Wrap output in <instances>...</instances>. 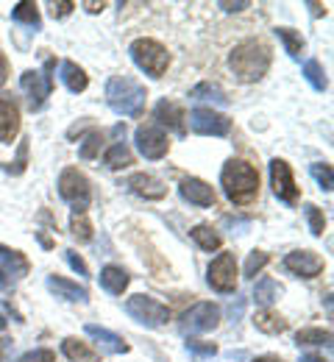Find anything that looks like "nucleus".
<instances>
[{"label":"nucleus","mask_w":334,"mask_h":362,"mask_svg":"<svg viewBox=\"0 0 334 362\" xmlns=\"http://www.w3.org/2000/svg\"><path fill=\"white\" fill-rule=\"evenodd\" d=\"M229 67L242 84L259 81L270 70V47L259 42V40H245L232 50Z\"/></svg>","instance_id":"obj_1"},{"label":"nucleus","mask_w":334,"mask_h":362,"mask_svg":"<svg viewBox=\"0 0 334 362\" xmlns=\"http://www.w3.org/2000/svg\"><path fill=\"white\" fill-rule=\"evenodd\" d=\"M220 184H223L226 198L232 204L242 206V204H251L256 198V192H259V173L248 162H242V159H229L223 165V170H220Z\"/></svg>","instance_id":"obj_2"},{"label":"nucleus","mask_w":334,"mask_h":362,"mask_svg":"<svg viewBox=\"0 0 334 362\" xmlns=\"http://www.w3.org/2000/svg\"><path fill=\"white\" fill-rule=\"evenodd\" d=\"M145 87L140 81L129 78V76H117L106 84V103L126 117H140L145 106Z\"/></svg>","instance_id":"obj_3"},{"label":"nucleus","mask_w":334,"mask_h":362,"mask_svg":"<svg viewBox=\"0 0 334 362\" xmlns=\"http://www.w3.org/2000/svg\"><path fill=\"white\" fill-rule=\"evenodd\" d=\"M129 53H131V59H134V64L148 73L150 78H162L165 76V70H167V64H170V53H167V47L162 45V42H156V40H137V42H131L129 47Z\"/></svg>","instance_id":"obj_4"},{"label":"nucleus","mask_w":334,"mask_h":362,"mask_svg":"<svg viewBox=\"0 0 334 362\" xmlns=\"http://www.w3.org/2000/svg\"><path fill=\"white\" fill-rule=\"evenodd\" d=\"M59 195L73 206V212H84L93 201V189H90V179L76 170V168H67L61 170L59 176Z\"/></svg>","instance_id":"obj_5"},{"label":"nucleus","mask_w":334,"mask_h":362,"mask_svg":"<svg viewBox=\"0 0 334 362\" xmlns=\"http://www.w3.org/2000/svg\"><path fill=\"white\" fill-rule=\"evenodd\" d=\"M50 70H53V59L45 62V70L37 73V70H25L23 78H20V87L28 95V109L31 112H40L48 100L50 90H53V78H50Z\"/></svg>","instance_id":"obj_6"},{"label":"nucleus","mask_w":334,"mask_h":362,"mask_svg":"<svg viewBox=\"0 0 334 362\" xmlns=\"http://www.w3.org/2000/svg\"><path fill=\"white\" fill-rule=\"evenodd\" d=\"M126 313L134 317L137 323L148 326V329H159L170 317V310L165 304H159L156 298H150V296H131L126 301Z\"/></svg>","instance_id":"obj_7"},{"label":"nucleus","mask_w":334,"mask_h":362,"mask_svg":"<svg viewBox=\"0 0 334 362\" xmlns=\"http://www.w3.org/2000/svg\"><path fill=\"white\" fill-rule=\"evenodd\" d=\"M206 281L215 293H234L237 290V259L234 254H220L217 259H212Z\"/></svg>","instance_id":"obj_8"},{"label":"nucleus","mask_w":334,"mask_h":362,"mask_svg":"<svg viewBox=\"0 0 334 362\" xmlns=\"http://www.w3.org/2000/svg\"><path fill=\"white\" fill-rule=\"evenodd\" d=\"M217 323H220V307L212 304V301H201V304H195L192 310L184 313V317H181V332H187V334H203V332H212Z\"/></svg>","instance_id":"obj_9"},{"label":"nucleus","mask_w":334,"mask_h":362,"mask_svg":"<svg viewBox=\"0 0 334 362\" xmlns=\"http://www.w3.org/2000/svg\"><path fill=\"white\" fill-rule=\"evenodd\" d=\"M190 129L201 136H226L232 132V120L220 112H212L206 106H198L190 112Z\"/></svg>","instance_id":"obj_10"},{"label":"nucleus","mask_w":334,"mask_h":362,"mask_svg":"<svg viewBox=\"0 0 334 362\" xmlns=\"http://www.w3.org/2000/svg\"><path fill=\"white\" fill-rule=\"evenodd\" d=\"M134 139H137V151L143 153L145 159H150V162L162 159L167 153V148H170V139H167V134L159 126H140Z\"/></svg>","instance_id":"obj_11"},{"label":"nucleus","mask_w":334,"mask_h":362,"mask_svg":"<svg viewBox=\"0 0 334 362\" xmlns=\"http://www.w3.org/2000/svg\"><path fill=\"white\" fill-rule=\"evenodd\" d=\"M270 187L276 192L279 201L285 204H295L298 201V187H295V179H292V170L285 159H273L270 162Z\"/></svg>","instance_id":"obj_12"},{"label":"nucleus","mask_w":334,"mask_h":362,"mask_svg":"<svg viewBox=\"0 0 334 362\" xmlns=\"http://www.w3.org/2000/svg\"><path fill=\"white\" fill-rule=\"evenodd\" d=\"M285 268L301 279H315L323 273V259L315 251H292L285 257Z\"/></svg>","instance_id":"obj_13"},{"label":"nucleus","mask_w":334,"mask_h":362,"mask_svg":"<svg viewBox=\"0 0 334 362\" xmlns=\"http://www.w3.org/2000/svg\"><path fill=\"white\" fill-rule=\"evenodd\" d=\"M20 134V106L11 95H0V142L11 145Z\"/></svg>","instance_id":"obj_14"},{"label":"nucleus","mask_w":334,"mask_h":362,"mask_svg":"<svg viewBox=\"0 0 334 362\" xmlns=\"http://www.w3.org/2000/svg\"><path fill=\"white\" fill-rule=\"evenodd\" d=\"M84 332H87V337L95 340L106 354H126V351H129V343H126L120 334H114V332H109V329H103V326H97V323H87Z\"/></svg>","instance_id":"obj_15"},{"label":"nucleus","mask_w":334,"mask_h":362,"mask_svg":"<svg viewBox=\"0 0 334 362\" xmlns=\"http://www.w3.org/2000/svg\"><path fill=\"white\" fill-rule=\"evenodd\" d=\"M126 187L134 192V195H140L145 201H159V198H165V184L156 179V176H150V173H134L131 179L126 181Z\"/></svg>","instance_id":"obj_16"},{"label":"nucleus","mask_w":334,"mask_h":362,"mask_svg":"<svg viewBox=\"0 0 334 362\" xmlns=\"http://www.w3.org/2000/svg\"><path fill=\"white\" fill-rule=\"evenodd\" d=\"M153 117L162 123V126H167L170 132H176V134H184V120H187V115H184V109L179 106V103H173V100H159L156 103V109H153Z\"/></svg>","instance_id":"obj_17"},{"label":"nucleus","mask_w":334,"mask_h":362,"mask_svg":"<svg viewBox=\"0 0 334 362\" xmlns=\"http://www.w3.org/2000/svg\"><path fill=\"white\" fill-rule=\"evenodd\" d=\"M179 192H181L184 201H190L195 206H212L215 204V189L206 181L192 179V176L179 184Z\"/></svg>","instance_id":"obj_18"},{"label":"nucleus","mask_w":334,"mask_h":362,"mask_svg":"<svg viewBox=\"0 0 334 362\" xmlns=\"http://www.w3.org/2000/svg\"><path fill=\"white\" fill-rule=\"evenodd\" d=\"M48 290L56 293V298H64V301H81V304L87 301V290L61 276H48Z\"/></svg>","instance_id":"obj_19"},{"label":"nucleus","mask_w":334,"mask_h":362,"mask_svg":"<svg viewBox=\"0 0 334 362\" xmlns=\"http://www.w3.org/2000/svg\"><path fill=\"white\" fill-rule=\"evenodd\" d=\"M0 271L6 273V279H23L28 273V259L20 251H11L6 245H0Z\"/></svg>","instance_id":"obj_20"},{"label":"nucleus","mask_w":334,"mask_h":362,"mask_svg":"<svg viewBox=\"0 0 334 362\" xmlns=\"http://www.w3.org/2000/svg\"><path fill=\"white\" fill-rule=\"evenodd\" d=\"M129 273L123 271V268H117V265H106L103 271H100V287L106 290V293H112V296H123V290L129 287Z\"/></svg>","instance_id":"obj_21"},{"label":"nucleus","mask_w":334,"mask_h":362,"mask_svg":"<svg viewBox=\"0 0 334 362\" xmlns=\"http://www.w3.org/2000/svg\"><path fill=\"white\" fill-rule=\"evenodd\" d=\"M61 351L70 362H100L95 349H90L87 343H81L78 337H64L61 340Z\"/></svg>","instance_id":"obj_22"},{"label":"nucleus","mask_w":334,"mask_h":362,"mask_svg":"<svg viewBox=\"0 0 334 362\" xmlns=\"http://www.w3.org/2000/svg\"><path fill=\"white\" fill-rule=\"evenodd\" d=\"M59 73H61V84H64L70 92H76V95L84 92L87 90V84H90L87 73H84L76 62H61V70H59Z\"/></svg>","instance_id":"obj_23"},{"label":"nucleus","mask_w":334,"mask_h":362,"mask_svg":"<svg viewBox=\"0 0 334 362\" xmlns=\"http://www.w3.org/2000/svg\"><path fill=\"white\" fill-rule=\"evenodd\" d=\"M131 162H134V156H131V151H129L126 142H114V145L106 151V156H103V165H106L109 170H123V168H129Z\"/></svg>","instance_id":"obj_24"},{"label":"nucleus","mask_w":334,"mask_h":362,"mask_svg":"<svg viewBox=\"0 0 334 362\" xmlns=\"http://www.w3.org/2000/svg\"><path fill=\"white\" fill-rule=\"evenodd\" d=\"M254 323H256V329L265 332V334H282V332H287V320L282 315H276V313H270V310L256 313Z\"/></svg>","instance_id":"obj_25"},{"label":"nucleus","mask_w":334,"mask_h":362,"mask_svg":"<svg viewBox=\"0 0 334 362\" xmlns=\"http://www.w3.org/2000/svg\"><path fill=\"white\" fill-rule=\"evenodd\" d=\"M190 234H192V240H195V245H198V248H203V251H217V248H220V243H223V240H220V234H217L212 226H206V223L195 226Z\"/></svg>","instance_id":"obj_26"},{"label":"nucleus","mask_w":334,"mask_h":362,"mask_svg":"<svg viewBox=\"0 0 334 362\" xmlns=\"http://www.w3.org/2000/svg\"><path fill=\"white\" fill-rule=\"evenodd\" d=\"M11 17H14V23H23V25H31V28H40V25H42V20H40V8H37V3H28V0H23V3H17V6H14V11H11Z\"/></svg>","instance_id":"obj_27"},{"label":"nucleus","mask_w":334,"mask_h":362,"mask_svg":"<svg viewBox=\"0 0 334 362\" xmlns=\"http://www.w3.org/2000/svg\"><path fill=\"white\" fill-rule=\"evenodd\" d=\"M279 296H282V287H279L273 279H259L256 287H254V298H256V304H262V307H270Z\"/></svg>","instance_id":"obj_28"},{"label":"nucleus","mask_w":334,"mask_h":362,"mask_svg":"<svg viewBox=\"0 0 334 362\" xmlns=\"http://www.w3.org/2000/svg\"><path fill=\"white\" fill-rule=\"evenodd\" d=\"M298 346H332V332L329 329H301L295 334Z\"/></svg>","instance_id":"obj_29"},{"label":"nucleus","mask_w":334,"mask_h":362,"mask_svg":"<svg viewBox=\"0 0 334 362\" xmlns=\"http://www.w3.org/2000/svg\"><path fill=\"white\" fill-rule=\"evenodd\" d=\"M192 100H212V103H217V106H223L229 98H226V92L220 90L217 84H209V81H203V84H198L195 90L190 92Z\"/></svg>","instance_id":"obj_30"},{"label":"nucleus","mask_w":334,"mask_h":362,"mask_svg":"<svg viewBox=\"0 0 334 362\" xmlns=\"http://www.w3.org/2000/svg\"><path fill=\"white\" fill-rule=\"evenodd\" d=\"M100 145H103V134L93 129L90 134L84 136V142H81V148H78V156L84 159V162H93L97 153H100Z\"/></svg>","instance_id":"obj_31"},{"label":"nucleus","mask_w":334,"mask_h":362,"mask_svg":"<svg viewBox=\"0 0 334 362\" xmlns=\"http://www.w3.org/2000/svg\"><path fill=\"white\" fill-rule=\"evenodd\" d=\"M304 76H306V81L315 87L318 92H323L329 87V81H326V73H323V67H321V62H315V59H309L306 64H304Z\"/></svg>","instance_id":"obj_32"},{"label":"nucleus","mask_w":334,"mask_h":362,"mask_svg":"<svg viewBox=\"0 0 334 362\" xmlns=\"http://www.w3.org/2000/svg\"><path fill=\"white\" fill-rule=\"evenodd\" d=\"M70 231H73V237L81 240V243H90V240H93V226H90V221H87L84 212H73V218H70Z\"/></svg>","instance_id":"obj_33"},{"label":"nucleus","mask_w":334,"mask_h":362,"mask_svg":"<svg viewBox=\"0 0 334 362\" xmlns=\"http://www.w3.org/2000/svg\"><path fill=\"white\" fill-rule=\"evenodd\" d=\"M276 37L285 42L287 53L292 56V59H301V50H304V40L298 37V34H292L290 28H276Z\"/></svg>","instance_id":"obj_34"},{"label":"nucleus","mask_w":334,"mask_h":362,"mask_svg":"<svg viewBox=\"0 0 334 362\" xmlns=\"http://www.w3.org/2000/svg\"><path fill=\"white\" fill-rule=\"evenodd\" d=\"M309 170H312V176H315L318 187H321L323 192H332L334 179H332V168H329V165H323V162H315Z\"/></svg>","instance_id":"obj_35"},{"label":"nucleus","mask_w":334,"mask_h":362,"mask_svg":"<svg viewBox=\"0 0 334 362\" xmlns=\"http://www.w3.org/2000/svg\"><path fill=\"white\" fill-rule=\"evenodd\" d=\"M25 165H28V142L23 139L20 142V151H17V159L8 162V165H3V170L11 173V176H20V173H25Z\"/></svg>","instance_id":"obj_36"},{"label":"nucleus","mask_w":334,"mask_h":362,"mask_svg":"<svg viewBox=\"0 0 334 362\" xmlns=\"http://www.w3.org/2000/svg\"><path fill=\"white\" fill-rule=\"evenodd\" d=\"M268 262H270V257H268L265 251H251V254H248V259H245V276H248V279H254L256 273L268 265Z\"/></svg>","instance_id":"obj_37"},{"label":"nucleus","mask_w":334,"mask_h":362,"mask_svg":"<svg viewBox=\"0 0 334 362\" xmlns=\"http://www.w3.org/2000/svg\"><path fill=\"white\" fill-rule=\"evenodd\" d=\"M304 215H306V221H309V231H312L315 237H323L326 221H323L321 209H318V206H312V204H306V206H304Z\"/></svg>","instance_id":"obj_38"},{"label":"nucleus","mask_w":334,"mask_h":362,"mask_svg":"<svg viewBox=\"0 0 334 362\" xmlns=\"http://www.w3.org/2000/svg\"><path fill=\"white\" fill-rule=\"evenodd\" d=\"M187 351L198 354V357H215L217 346L215 343H203V340H187Z\"/></svg>","instance_id":"obj_39"},{"label":"nucleus","mask_w":334,"mask_h":362,"mask_svg":"<svg viewBox=\"0 0 334 362\" xmlns=\"http://www.w3.org/2000/svg\"><path fill=\"white\" fill-rule=\"evenodd\" d=\"M64 259H67V265H70V268H73L76 273H78V276H90V268H87V262H84V259H81L76 251H70V248H67V251H64Z\"/></svg>","instance_id":"obj_40"},{"label":"nucleus","mask_w":334,"mask_h":362,"mask_svg":"<svg viewBox=\"0 0 334 362\" xmlns=\"http://www.w3.org/2000/svg\"><path fill=\"white\" fill-rule=\"evenodd\" d=\"M17 362H56V354H53V351H48V349H34V351L23 354Z\"/></svg>","instance_id":"obj_41"},{"label":"nucleus","mask_w":334,"mask_h":362,"mask_svg":"<svg viewBox=\"0 0 334 362\" xmlns=\"http://www.w3.org/2000/svg\"><path fill=\"white\" fill-rule=\"evenodd\" d=\"M73 8H76V3H73V0H59V3L53 0V3H50V14H53V20H61V17H67Z\"/></svg>","instance_id":"obj_42"},{"label":"nucleus","mask_w":334,"mask_h":362,"mask_svg":"<svg viewBox=\"0 0 334 362\" xmlns=\"http://www.w3.org/2000/svg\"><path fill=\"white\" fill-rule=\"evenodd\" d=\"M220 8H223V11H242V8H248V0H239V3H226V0H223Z\"/></svg>","instance_id":"obj_43"},{"label":"nucleus","mask_w":334,"mask_h":362,"mask_svg":"<svg viewBox=\"0 0 334 362\" xmlns=\"http://www.w3.org/2000/svg\"><path fill=\"white\" fill-rule=\"evenodd\" d=\"M6 78H8V62H6V56L0 53V87L6 84Z\"/></svg>","instance_id":"obj_44"},{"label":"nucleus","mask_w":334,"mask_h":362,"mask_svg":"<svg viewBox=\"0 0 334 362\" xmlns=\"http://www.w3.org/2000/svg\"><path fill=\"white\" fill-rule=\"evenodd\" d=\"M84 8H87L90 14H97V11H103V3H84Z\"/></svg>","instance_id":"obj_45"},{"label":"nucleus","mask_w":334,"mask_h":362,"mask_svg":"<svg viewBox=\"0 0 334 362\" xmlns=\"http://www.w3.org/2000/svg\"><path fill=\"white\" fill-rule=\"evenodd\" d=\"M301 362H326V360H321V357H312V354H304V357H301Z\"/></svg>","instance_id":"obj_46"},{"label":"nucleus","mask_w":334,"mask_h":362,"mask_svg":"<svg viewBox=\"0 0 334 362\" xmlns=\"http://www.w3.org/2000/svg\"><path fill=\"white\" fill-rule=\"evenodd\" d=\"M251 362H282V360H276V357H256V360Z\"/></svg>","instance_id":"obj_47"},{"label":"nucleus","mask_w":334,"mask_h":362,"mask_svg":"<svg viewBox=\"0 0 334 362\" xmlns=\"http://www.w3.org/2000/svg\"><path fill=\"white\" fill-rule=\"evenodd\" d=\"M3 287H8V279H6V273L0 271V290H3Z\"/></svg>","instance_id":"obj_48"},{"label":"nucleus","mask_w":334,"mask_h":362,"mask_svg":"<svg viewBox=\"0 0 334 362\" xmlns=\"http://www.w3.org/2000/svg\"><path fill=\"white\" fill-rule=\"evenodd\" d=\"M3 326H6V317L0 315V329H3Z\"/></svg>","instance_id":"obj_49"}]
</instances>
